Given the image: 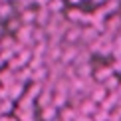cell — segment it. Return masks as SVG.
<instances>
[{
  "mask_svg": "<svg viewBox=\"0 0 121 121\" xmlns=\"http://www.w3.org/2000/svg\"><path fill=\"white\" fill-rule=\"evenodd\" d=\"M99 36H101V34H99L93 26H83L82 28V44H85V46H91Z\"/></svg>",
  "mask_w": 121,
  "mask_h": 121,
  "instance_id": "6da1fadb",
  "label": "cell"
},
{
  "mask_svg": "<svg viewBox=\"0 0 121 121\" xmlns=\"http://www.w3.org/2000/svg\"><path fill=\"white\" fill-rule=\"evenodd\" d=\"M111 75H113V69H111V65L103 64V65H99V68H97V69H95V72L91 73V78H93L97 83H103L105 79H107V78H111Z\"/></svg>",
  "mask_w": 121,
  "mask_h": 121,
  "instance_id": "7a4b0ae2",
  "label": "cell"
},
{
  "mask_svg": "<svg viewBox=\"0 0 121 121\" xmlns=\"http://www.w3.org/2000/svg\"><path fill=\"white\" fill-rule=\"evenodd\" d=\"M105 97H107V89H105L101 83H95V87L89 91V99H91L93 103L101 105V103L105 101Z\"/></svg>",
  "mask_w": 121,
  "mask_h": 121,
  "instance_id": "3957f363",
  "label": "cell"
},
{
  "mask_svg": "<svg viewBox=\"0 0 121 121\" xmlns=\"http://www.w3.org/2000/svg\"><path fill=\"white\" fill-rule=\"evenodd\" d=\"M83 16H85V12L79 10L78 6H72V8L65 10V20H68L69 24H82L83 22Z\"/></svg>",
  "mask_w": 121,
  "mask_h": 121,
  "instance_id": "277c9868",
  "label": "cell"
},
{
  "mask_svg": "<svg viewBox=\"0 0 121 121\" xmlns=\"http://www.w3.org/2000/svg\"><path fill=\"white\" fill-rule=\"evenodd\" d=\"M99 109V105L97 103H93L89 97H85L83 101H82V105L78 107V111H79V115H87V117H93V113Z\"/></svg>",
  "mask_w": 121,
  "mask_h": 121,
  "instance_id": "5b68a950",
  "label": "cell"
},
{
  "mask_svg": "<svg viewBox=\"0 0 121 121\" xmlns=\"http://www.w3.org/2000/svg\"><path fill=\"white\" fill-rule=\"evenodd\" d=\"M64 40L68 44H75V42H82V26H73V24H69L68 32H65Z\"/></svg>",
  "mask_w": 121,
  "mask_h": 121,
  "instance_id": "8992f818",
  "label": "cell"
},
{
  "mask_svg": "<svg viewBox=\"0 0 121 121\" xmlns=\"http://www.w3.org/2000/svg\"><path fill=\"white\" fill-rule=\"evenodd\" d=\"M52 103H54V91L52 89H42L40 97L36 99V105L40 109H44V107H50Z\"/></svg>",
  "mask_w": 121,
  "mask_h": 121,
  "instance_id": "52a82bcc",
  "label": "cell"
},
{
  "mask_svg": "<svg viewBox=\"0 0 121 121\" xmlns=\"http://www.w3.org/2000/svg\"><path fill=\"white\" fill-rule=\"evenodd\" d=\"M50 20H52V12H50L48 8H38L36 10V26L46 28L50 24Z\"/></svg>",
  "mask_w": 121,
  "mask_h": 121,
  "instance_id": "ba28073f",
  "label": "cell"
},
{
  "mask_svg": "<svg viewBox=\"0 0 121 121\" xmlns=\"http://www.w3.org/2000/svg\"><path fill=\"white\" fill-rule=\"evenodd\" d=\"M0 83L2 87H10L12 83H16V72H12L10 68L0 69Z\"/></svg>",
  "mask_w": 121,
  "mask_h": 121,
  "instance_id": "9c48e42d",
  "label": "cell"
},
{
  "mask_svg": "<svg viewBox=\"0 0 121 121\" xmlns=\"http://www.w3.org/2000/svg\"><path fill=\"white\" fill-rule=\"evenodd\" d=\"M79 115V111L75 107H72V105H65V107L60 109V115H58V119L60 121H75V117Z\"/></svg>",
  "mask_w": 121,
  "mask_h": 121,
  "instance_id": "30bf717a",
  "label": "cell"
},
{
  "mask_svg": "<svg viewBox=\"0 0 121 121\" xmlns=\"http://www.w3.org/2000/svg\"><path fill=\"white\" fill-rule=\"evenodd\" d=\"M18 18H20V22H22L24 26H36V10H32V8L22 10Z\"/></svg>",
  "mask_w": 121,
  "mask_h": 121,
  "instance_id": "8fae6325",
  "label": "cell"
},
{
  "mask_svg": "<svg viewBox=\"0 0 121 121\" xmlns=\"http://www.w3.org/2000/svg\"><path fill=\"white\" fill-rule=\"evenodd\" d=\"M58 115H60V109L54 107V105L40 109V119L42 121H58Z\"/></svg>",
  "mask_w": 121,
  "mask_h": 121,
  "instance_id": "7c38bea8",
  "label": "cell"
},
{
  "mask_svg": "<svg viewBox=\"0 0 121 121\" xmlns=\"http://www.w3.org/2000/svg\"><path fill=\"white\" fill-rule=\"evenodd\" d=\"M103 85V87L105 89H107V93H113V91H117V89H119V85H121V79H119V75H111V78H107V79H105V82L101 83Z\"/></svg>",
  "mask_w": 121,
  "mask_h": 121,
  "instance_id": "4fadbf2b",
  "label": "cell"
},
{
  "mask_svg": "<svg viewBox=\"0 0 121 121\" xmlns=\"http://www.w3.org/2000/svg\"><path fill=\"white\" fill-rule=\"evenodd\" d=\"M14 14H16L14 4H10V2H2L0 4V20H10Z\"/></svg>",
  "mask_w": 121,
  "mask_h": 121,
  "instance_id": "5bb4252c",
  "label": "cell"
},
{
  "mask_svg": "<svg viewBox=\"0 0 121 121\" xmlns=\"http://www.w3.org/2000/svg\"><path fill=\"white\" fill-rule=\"evenodd\" d=\"M22 26H24V24L20 22V18H16V16H12V18L6 22V30H8V34H16Z\"/></svg>",
  "mask_w": 121,
  "mask_h": 121,
  "instance_id": "9a60e30c",
  "label": "cell"
},
{
  "mask_svg": "<svg viewBox=\"0 0 121 121\" xmlns=\"http://www.w3.org/2000/svg\"><path fill=\"white\" fill-rule=\"evenodd\" d=\"M64 8H65V2H64V0H52V2L48 4V10H50L52 14H60Z\"/></svg>",
  "mask_w": 121,
  "mask_h": 121,
  "instance_id": "2e32d148",
  "label": "cell"
},
{
  "mask_svg": "<svg viewBox=\"0 0 121 121\" xmlns=\"http://www.w3.org/2000/svg\"><path fill=\"white\" fill-rule=\"evenodd\" d=\"M113 60H117V58H121V36L117 34V36L113 38Z\"/></svg>",
  "mask_w": 121,
  "mask_h": 121,
  "instance_id": "e0dca14e",
  "label": "cell"
},
{
  "mask_svg": "<svg viewBox=\"0 0 121 121\" xmlns=\"http://www.w3.org/2000/svg\"><path fill=\"white\" fill-rule=\"evenodd\" d=\"M12 109H16L12 99H2V101H0V113H8V111H12Z\"/></svg>",
  "mask_w": 121,
  "mask_h": 121,
  "instance_id": "ac0fdd59",
  "label": "cell"
},
{
  "mask_svg": "<svg viewBox=\"0 0 121 121\" xmlns=\"http://www.w3.org/2000/svg\"><path fill=\"white\" fill-rule=\"evenodd\" d=\"M93 121H109V113L103 111V109H97L93 113Z\"/></svg>",
  "mask_w": 121,
  "mask_h": 121,
  "instance_id": "d6986e66",
  "label": "cell"
},
{
  "mask_svg": "<svg viewBox=\"0 0 121 121\" xmlns=\"http://www.w3.org/2000/svg\"><path fill=\"white\" fill-rule=\"evenodd\" d=\"M111 69H113L115 75L121 73V58H117V60H113V62H111Z\"/></svg>",
  "mask_w": 121,
  "mask_h": 121,
  "instance_id": "ffe728a7",
  "label": "cell"
},
{
  "mask_svg": "<svg viewBox=\"0 0 121 121\" xmlns=\"http://www.w3.org/2000/svg\"><path fill=\"white\" fill-rule=\"evenodd\" d=\"M50 2H52V0H36V4H38L40 8H48V4H50Z\"/></svg>",
  "mask_w": 121,
  "mask_h": 121,
  "instance_id": "44dd1931",
  "label": "cell"
},
{
  "mask_svg": "<svg viewBox=\"0 0 121 121\" xmlns=\"http://www.w3.org/2000/svg\"><path fill=\"white\" fill-rule=\"evenodd\" d=\"M75 121H93V117H87V115H78Z\"/></svg>",
  "mask_w": 121,
  "mask_h": 121,
  "instance_id": "7402d4cb",
  "label": "cell"
},
{
  "mask_svg": "<svg viewBox=\"0 0 121 121\" xmlns=\"http://www.w3.org/2000/svg\"><path fill=\"white\" fill-rule=\"evenodd\" d=\"M93 2H95V4H99V6H103V4L107 2V0H93Z\"/></svg>",
  "mask_w": 121,
  "mask_h": 121,
  "instance_id": "603a6c76",
  "label": "cell"
},
{
  "mask_svg": "<svg viewBox=\"0 0 121 121\" xmlns=\"http://www.w3.org/2000/svg\"><path fill=\"white\" fill-rule=\"evenodd\" d=\"M2 64H4V60H2V58H0V69H2Z\"/></svg>",
  "mask_w": 121,
  "mask_h": 121,
  "instance_id": "cb8c5ba5",
  "label": "cell"
},
{
  "mask_svg": "<svg viewBox=\"0 0 121 121\" xmlns=\"http://www.w3.org/2000/svg\"><path fill=\"white\" fill-rule=\"evenodd\" d=\"M2 2H10V4H12V2H14V0H2Z\"/></svg>",
  "mask_w": 121,
  "mask_h": 121,
  "instance_id": "d4e9b609",
  "label": "cell"
},
{
  "mask_svg": "<svg viewBox=\"0 0 121 121\" xmlns=\"http://www.w3.org/2000/svg\"><path fill=\"white\" fill-rule=\"evenodd\" d=\"M28 121H36V117H34V119H28Z\"/></svg>",
  "mask_w": 121,
  "mask_h": 121,
  "instance_id": "484cf974",
  "label": "cell"
},
{
  "mask_svg": "<svg viewBox=\"0 0 121 121\" xmlns=\"http://www.w3.org/2000/svg\"><path fill=\"white\" fill-rule=\"evenodd\" d=\"M0 117H2V113H0Z\"/></svg>",
  "mask_w": 121,
  "mask_h": 121,
  "instance_id": "4316f807",
  "label": "cell"
},
{
  "mask_svg": "<svg viewBox=\"0 0 121 121\" xmlns=\"http://www.w3.org/2000/svg\"><path fill=\"white\" fill-rule=\"evenodd\" d=\"M0 2H2V0H0Z\"/></svg>",
  "mask_w": 121,
  "mask_h": 121,
  "instance_id": "83f0119b",
  "label": "cell"
},
{
  "mask_svg": "<svg viewBox=\"0 0 121 121\" xmlns=\"http://www.w3.org/2000/svg\"><path fill=\"white\" fill-rule=\"evenodd\" d=\"M82 2H83V0H82Z\"/></svg>",
  "mask_w": 121,
  "mask_h": 121,
  "instance_id": "f1b7e54d",
  "label": "cell"
},
{
  "mask_svg": "<svg viewBox=\"0 0 121 121\" xmlns=\"http://www.w3.org/2000/svg\"><path fill=\"white\" fill-rule=\"evenodd\" d=\"M58 121H60V119H58Z\"/></svg>",
  "mask_w": 121,
  "mask_h": 121,
  "instance_id": "f546056e",
  "label": "cell"
}]
</instances>
